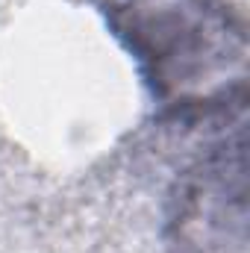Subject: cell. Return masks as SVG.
<instances>
[{"label":"cell","mask_w":250,"mask_h":253,"mask_svg":"<svg viewBox=\"0 0 250 253\" xmlns=\"http://www.w3.org/2000/svg\"><path fill=\"white\" fill-rule=\"evenodd\" d=\"M171 230L186 253H248L245 129L186 171L174 197Z\"/></svg>","instance_id":"7a4b0ae2"},{"label":"cell","mask_w":250,"mask_h":253,"mask_svg":"<svg viewBox=\"0 0 250 253\" xmlns=\"http://www.w3.org/2000/svg\"><path fill=\"white\" fill-rule=\"evenodd\" d=\"M112 24L174 115L245 109L248 36L227 0H124Z\"/></svg>","instance_id":"6da1fadb"}]
</instances>
